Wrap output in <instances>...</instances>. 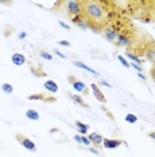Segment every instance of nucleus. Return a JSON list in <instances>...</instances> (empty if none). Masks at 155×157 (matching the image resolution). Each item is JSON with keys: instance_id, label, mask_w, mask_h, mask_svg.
<instances>
[{"instance_id": "nucleus-1", "label": "nucleus", "mask_w": 155, "mask_h": 157, "mask_svg": "<svg viewBox=\"0 0 155 157\" xmlns=\"http://www.w3.org/2000/svg\"><path fill=\"white\" fill-rule=\"evenodd\" d=\"M107 4L108 3L106 2H95V0L83 2V15L92 24L102 27V24L107 23V20L110 19V10L107 8Z\"/></svg>"}, {"instance_id": "nucleus-2", "label": "nucleus", "mask_w": 155, "mask_h": 157, "mask_svg": "<svg viewBox=\"0 0 155 157\" xmlns=\"http://www.w3.org/2000/svg\"><path fill=\"white\" fill-rule=\"evenodd\" d=\"M119 33H121V28L114 26V24H106V26L102 28V35H103L104 39L108 42H115Z\"/></svg>"}, {"instance_id": "nucleus-3", "label": "nucleus", "mask_w": 155, "mask_h": 157, "mask_svg": "<svg viewBox=\"0 0 155 157\" xmlns=\"http://www.w3.org/2000/svg\"><path fill=\"white\" fill-rule=\"evenodd\" d=\"M67 12L71 17L83 15V2H76V0L67 2Z\"/></svg>"}, {"instance_id": "nucleus-4", "label": "nucleus", "mask_w": 155, "mask_h": 157, "mask_svg": "<svg viewBox=\"0 0 155 157\" xmlns=\"http://www.w3.org/2000/svg\"><path fill=\"white\" fill-rule=\"evenodd\" d=\"M131 43H132V38H131V35H130L128 31L127 30L121 31L118 35V38H116V46H118V47L127 48Z\"/></svg>"}, {"instance_id": "nucleus-5", "label": "nucleus", "mask_w": 155, "mask_h": 157, "mask_svg": "<svg viewBox=\"0 0 155 157\" xmlns=\"http://www.w3.org/2000/svg\"><path fill=\"white\" fill-rule=\"evenodd\" d=\"M16 140L20 142V145L24 146V149H27V151H30V152H36V145H35V142L31 140V138H28L27 136L17 133Z\"/></svg>"}, {"instance_id": "nucleus-6", "label": "nucleus", "mask_w": 155, "mask_h": 157, "mask_svg": "<svg viewBox=\"0 0 155 157\" xmlns=\"http://www.w3.org/2000/svg\"><path fill=\"white\" fill-rule=\"evenodd\" d=\"M71 22H72V24H75V26H78L79 28H82V30H88V28L91 30V26H92V23L84 15H78L75 17H71Z\"/></svg>"}, {"instance_id": "nucleus-7", "label": "nucleus", "mask_w": 155, "mask_h": 157, "mask_svg": "<svg viewBox=\"0 0 155 157\" xmlns=\"http://www.w3.org/2000/svg\"><path fill=\"white\" fill-rule=\"evenodd\" d=\"M68 81L71 82L74 90H75L78 94H79V93H82V94H87V91H88V89H87V85H84L82 81H78V79H75V78L71 77V75L68 77Z\"/></svg>"}, {"instance_id": "nucleus-8", "label": "nucleus", "mask_w": 155, "mask_h": 157, "mask_svg": "<svg viewBox=\"0 0 155 157\" xmlns=\"http://www.w3.org/2000/svg\"><path fill=\"white\" fill-rule=\"evenodd\" d=\"M143 55H144V58H146V60H149L150 63H155V44H150V46H147L146 48H144V51H143Z\"/></svg>"}, {"instance_id": "nucleus-9", "label": "nucleus", "mask_w": 155, "mask_h": 157, "mask_svg": "<svg viewBox=\"0 0 155 157\" xmlns=\"http://www.w3.org/2000/svg\"><path fill=\"white\" fill-rule=\"evenodd\" d=\"M123 142L121 140H115V138H103V146L104 149H116L121 146Z\"/></svg>"}, {"instance_id": "nucleus-10", "label": "nucleus", "mask_w": 155, "mask_h": 157, "mask_svg": "<svg viewBox=\"0 0 155 157\" xmlns=\"http://www.w3.org/2000/svg\"><path fill=\"white\" fill-rule=\"evenodd\" d=\"M91 90H92L95 98H96L98 101L102 102V103H106V97H104V94L102 93V90L99 89V86H98L96 83H91Z\"/></svg>"}, {"instance_id": "nucleus-11", "label": "nucleus", "mask_w": 155, "mask_h": 157, "mask_svg": "<svg viewBox=\"0 0 155 157\" xmlns=\"http://www.w3.org/2000/svg\"><path fill=\"white\" fill-rule=\"evenodd\" d=\"M74 66H76V67H79V69H82V70H86V71H88V73H91L92 75L95 77H99V73H98L96 70H94V69H91L90 66H87L86 63H83V62H80V60H74Z\"/></svg>"}, {"instance_id": "nucleus-12", "label": "nucleus", "mask_w": 155, "mask_h": 157, "mask_svg": "<svg viewBox=\"0 0 155 157\" xmlns=\"http://www.w3.org/2000/svg\"><path fill=\"white\" fill-rule=\"evenodd\" d=\"M11 60L15 66H23L26 63V56L23 54H20V52H15V54H12Z\"/></svg>"}, {"instance_id": "nucleus-13", "label": "nucleus", "mask_w": 155, "mask_h": 157, "mask_svg": "<svg viewBox=\"0 0 155 157\" xmlns=\"http://www.w3.org/2000/svg\"><path fill=\"white\" fill-rule=\"evenodd\" d=\"M88 138H90L91 144H95L96 146H99L100 144H103V136L99 134L98 132H92V133H90Z\"/></svg>"}, {"instance_id": "nucleus-14", "label": "nucleus", "mask_w": 155, "mask_h": 157, "mask_svg": "<svg viewBox=\"0 0 155 157\" xmlns=\"http://www.w3.org/2000/svg\"><path fill=\"white\" fill-rule=\"evenodd\" d=\"M75 126H76V129H78V133L79 134H82V136H84V134H87L88 133V125L87 124H84V122H82V121H76L75 122Z\"/></svg>"}, {"instance_id": "nucleus-15", "label": "nucleus", "mask_w": 155, "mask_h": 157, "mask_svg": "<svg viewBox=\"0 0 155 157\" xmlns=\"http://www.w3.org/2000/svg\"><path fill=\"white\" fill-rule=\"evenodd\" d=\"M44 87H45V90L47 91H50V93H56L59 90V87H58V85H56V82L55 81H52V79H47L44 82Z\"/></svg>"}, {"instance_id": "nucleus-16", "label": "nucleus", "mask_w": 155, "mask_h": 157, "mask_svg": "<svg viewBox=\"0 0 155 157\" xmlns=\"http://www.w3.org/2000/svg\"><path fill=\"white\" fill-rule=\"evenodd\" d=\"M70 97H71V99L75 103H78V105H80V106H83V108H87V103L84 102V99L82 95H78V94H68Z\"/></svg>"}, {"instance_id": "nucleus-17", "label": "nucleus", "mask_w": 155, "mask_h": 157, "mask_svg": "<svg viewBox=\"0 0 155 157\" xmlns=\"http://www.w3.org/2000/svg\"><path fill=\"white\" fill-rule=\"evenodd\" d=\"M26 117L28 120H31V121H39V118H40L39 113L36 112V110H34V109L27 110V112H26Z\"/></svg>"}, {"instance_id": "nucleus-18", "label": "nucleus", "mask_w": 155, "mask_h": 157, "mask_svg": "<svg viewBox=\"0 0 155 157\" xmlns=\"http://www.w3.org/2000/svg\"><path fill=\"white\" fill-rule=\"evenodd\" d=\"M126 56L131 60L132 63H138V65H140L142 63V59H140V56H138L135 54V52H131V51H128V52H126Z\"/></svg>"}, {"instance_id": "nucleus-19", "label": "nucleus", "mask_w": 155, "mask_h": 157, "mask_svg": "<svg viewBox=\"0 0 155 157\" xmlns=\"http://www.w3.org/2000/svg\"><path fill=\"white\" fill-rule=\"evenodd\" d=\"M28 99H30V101H45V95L44 94H40V93H39V94H32V95H28Z\"/></svg>"}, {"instance_id": "nucleus-20", "label": "nucleus", "mask_w": 155, "mask_h": 157, "mask_svg": "<svg viewBox=\"0 0 155 157\" xmlns=\"http://www.w3.org/2000/svg\"><path fill=\"white\" fill-rule=\"evenodd\" d=\"M124 121L126 122H128V124H136L138 122V117H136L135 114H132V113H128L127 116L124 117Z\"/></svg>"}, {"instance_id": "nucleus-21", "label": "nucleus", "mask_w": 155, "mask_h": 157, "mask_svg": "<svg viewBox=\"0 0 155 157\" xmlns=\"http://www.w3.org/2000/svg\"><path fill=\"white\" fill-rule=\"evenodd\" d=\"M2 90L5 93V94H12L13 93V87H12V85H9V83H3L2 85Z\"/></svg>"}, {"instance_id": "nucleus-22", "label": "nucleus", "mask_w": 155, "mask_h": 157, "mask_svg": "<svg viewBox=\"0 0 155 157\" xmlns=\"http://www.w3.org/2000/svg\"><path fill=\"white\" fill-rule=\"evenodd\" d=\"M116 58H118V60H119V62H121V65H122V66H124L126 69H128V67H130V63L127 62V60H126V58H124V56H123V55L119 54L118 56H116Z\"/></svg>"}, {"instance_id": "nucleus-23", "label": "nucleus", "mask_w": 155, "mask_h": 157, "mask_svg": "<svg viewBox=\"0 0 155 157\" xmlns=\"http://www.w3.org/2000/svg\"><path fill=\"white\" fill-rule=\"evenodd\" d=\"M40 56L43 59H47V60H52V55L50 54V52L47 51H40Z\"/></svg>"}, {"instance_id": "nucleus-24", "label": "nucleus", "mask_w": 155, "mask_h": 157, "mask_svg": "<svg viewBox=\"0 0 155 157\" xmlns=\"http://www.w3.org/2000/svg\"><path fill=\"white\" fill-rule=\"evenodd\" d=\"M82 144L86 145L87 148H88V146L91 145V141H90V138L87 137V136H82Z\"/></svg>"}, {"instance_id": "nucleus-25", "label": "nucleus", "mask_w": 155, "mask_h": 157, "mask_svg": "<svg viewBox=\"0 0 155 157\" xmlns=\"http://www.w3.org/2000/svg\"><path fill=\"white\" fill-rule=\"evenodd\" d=\"M130 67H134V69H135L136 71H138V73H142V71H143V69H142V66H140V65H138V63H130Z\"/></svg>"}, {"instance_id": "nucleus-26", "label": "nucleus", "mask_w": 155, "mask_h": 157, "mask_svg": "<svg viewBox=\"0 0 155 157\" xmlns=\"http://www.w3.org/2000/svg\"><path fill=\"white\" fill-rule=\"evenodd\" d=\"M31 71H32L34 75H36V77H43L44 75L43 71H40V70H38V69H34V67H31Z\"/></svg>"}, {"instance_id": "nucleus-27", "label": "nucleus", "mask_w": 155, "mask_h": 157, "mask_svg": "<svg viewBox=\"0 0 155 157\" xmlns=\"http://www.w3.org/2000/svg\"><path fill=\"white\" fill-rule=\"evenodd\" d=\"M87 149H88V152H91L92 155H99V151H98L96 148H94V146H88Z\"/></svg>"}, {"instance_id": "nucleus-28", "label": "nucleus", "mask_w": 155, "mask_h": 157, "mask_svg": "<svg viewBox=\"0 0 155 157\" xmlns=\"http://www.w3.org/2000/svg\"><path fill=\"white\" fill-rule=\"evenodd\" d=\"M17 38H19L20 40H23V39L27 38V33H26V31H20L19 35H17Z\"/></svg>"}, {"instance_id": "nucleus-29", "label": "nucleus", "mask_w": 155, "mask_h": 157, "mask_svg": "<svg viewBox=\"0 0 155 157\" xmlns=\"http://www.w3.org/2000/svg\"><path fill=\"white\" fill-rule=\"evenodd\" d=\"M99 85H102V86H106V87H112L110 83H108L107 81H104V79H100L99 81Z\"/></svg>"}, {"instance_id": "nucleus-30", "label": "nucleus", "mask_w": 155, "mask_h": 157, "mask_svg": "<svg viewBox=\"0 0 155 157\" xmlns=\"http://www.w3.org/2000/svg\"><path fill=\"white\" fill-rule=\"evenodd\" d=\"M58 43L60 46H64V47H70V46H71V43H70L68 40H60V42H58Z\"/></svg>"}, {"instance_id": "nucleus-31", "label": "nucleus", "mask_w": 155, "mask_h": 157, "mask_svg": "<svg viewBox=\"0 0 155 157\" xmlns=\"http://www.w3.org/2000/svg\"><path fill=\"white\" fill-rule=\"evenodd\" d=\"M59 26H60L62 28H64V30H70V24H67V23H64V22H59Z\"/></svg>"}, {"instance_id": "nucleus-32", "label": "nucleus", "mask_w": 155, "mask_h": 157, "mask_svg": "<svg viewBox=\"0 0 155 157\" xmlns=\"http://www.w3.org/2000/svg\"><path fill=\"white\" fill-rule=\"evenodd\" d=\"M74 140H75L78 144H82V136H80V134H75V136H74Z\"/></svg>"}, {"instance_id": "nucleus-33", "label": "nucleus", "mask_w": 155, "mask_h": 157, "mask_svg": "<svg viewBox=\"0 0 155 157\" xmlns=\"http://www.w3.org/2000/svg\"><path fill=\"white\" fill-rule=\"evenodd\" d=\"M54 52H55V54H56V55H58V56H60V58H62V59H66V58H67V56H66L64 54H63V52H62V51H59V50H55V51H54Z\"/></svg>"}, {"instance_id": "nucleus-34", "label": "nucleus", "mask_w": 155, "mask_h": 157, "mask_svg": "<svg viewBox=\"0 0 155 157\" xmlns=\"http://www.w3.org/2000/svg\"><path fill=\"white\" fill-rule=\"evenodd\" d=\"M150 75H151V78L155 81V63L153 65V67H151V70H150Z\"/></svg>"}, {"instance_id": "nucleus-35", "label": "nucleus", "mask_w": 155, "mask_h": 157, "mask_svg": "<svg viewBox=\"0 0 155 157\" xmlns=\"http://www.w3.org/2000/svg\"><path fill=\"white\" fill-rule=\"evenodd\" d=\"M147 136H149L150 138H153V140H155V132H150V133L147 134Z\"/></svg>"}, {"instance_id": "nucleus-36", "label": "nucleus", "mask_w": 155, "mask_h": 157, "mask_svg": "<svg viewBox=\"0 0 155 157\" xmlns=\"http://www.w3.org/2000/svg\"><path fill=\"white\" fill-rule=\"evenodd\" d=\"M138 77L140 78V79H143V81H146V77H144V75H143V74H142V73H138Z\"/></svg>"}]
</instances>
